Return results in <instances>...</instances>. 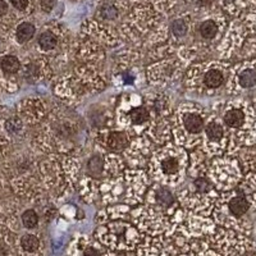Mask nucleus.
Instances as JSON below:
<instances>
[{
    "instance_id": "7ed1b4c3",
    "label": "nucleus",
    "mask_w": 256,
    "mask_h": 256,
    "mask_svg": "<svg viewBox=\"0 0 256 256\" xmlns=\"http://www.w3.org/2000/svg\"><path fill=\"white\" fill-rule=\"evenodd\" d=\"M40 240L35 234H24L20 238V248L27 254H36L40 248Z\"/></svg>"
},
{
    "instance_id": "423d86ee",
    "label": "nucleus",
    "mask_w": 256,
    "mask_h": 256,
    "mask_svg": "<svg viewBox=\"0 0 256 256\" xmlns=\"http://www.w3.org/2000/svg\"><path fill=\"white\" fill-rule=\"evenodd\" d=\"M184 126L192 134H198L204 128V122H202L201 116H198V114H190V116L184 118Z\"/></svg>"
},
{
    "instance_id": "412c9836",
    "label": "nucleus",
    "mask_w": 256,
    "mask_h": 256,
    "mask_svg": "<svg viewBox=\"0 0 256 256\" xmlns=\"http://www.w3.org/2000/svg\"><path fill=\"white\" fill-rule=\"evenodd\" d=\"M10 3L13 4V6L20 10H24L28 6V0H10Z\"/></svg>"
},
{
    "instance_id": "9b49d317",
    "label": "nucleus",
    "mask_w": 256,
    "mask_h": 256,
    "mask_svg": "<svg viewBox=\"0 0 256 256\" xmlns=\"http://www.w3.org/2000/svg\"><path fill=\"white\" fill-rule=\"evenodd\" d=\"M22 224L27 230H34V228L38 227V216L35 210H26L22 214Z\"/></svg>"
},
{
    "instance_id": "a211bd4d",
    "label": "nucleus",
    "mask_w": 256,
    "mask_h": 256,
    "mask_svg": "<svg viewBox=\"0 0 256 256\" xmlns=\"http://www.w3.org/2000/svg\"><path fill=\"white\" fill-rule=\"evenodd\" d=\"M158 198H159V201L162 204L166 205V206L172 204L173 201V196L170 195V192L166 191V190H160V191L158 192Z\"/></svg>"
},
{
    "instance_id": "20e7f679",
    "label": "nucleus",
    "mask_w": 256,
    "mask_h": 256,
    "mask_svg": "<svg viewBox=\"0 0 256 256\" xmlns=\"http://www.w3.org/2000/svg\"><path fill=\"white\" fill-rule=\"evenodd\" d=\"M218 32H219V26L216 24V20H208L201 24L200 34L204 38L212 40V38H214L216 35H218Z\"/></svg>"
},
{
    "instance_id": "0eeeda50",
    "label": "nucleus",
    "mask_w": 256,
    "mask_h": 256,
    "mask_svg": "<svg viewBox=\"0 0 256 256\" xmlns=\"http://www.w3.org/2000/svg\"><path fill=\"white\" fill-rule=\"evenodd\" d=\"M34 35H35V27H34V24L24 22V24L18 26L17 40L20 42H26V41L31 40L34 38Z\"/></svg>"
},
{
    "instance_id": "2eb2a0df",
    "label": "nucleus",
    "mask_w": 256,
    "mask_h": 256,
    "mask_svg": "<svg viewBox=\"0 0 256 256\" xmlns=\"http://www.w3.org/2000/svg\"><path fill=\"white\" fill-rule=\"evenodd\" d=\"M88 170H90L91 174L96 176V174H100V172L102 170V160L100 156H94L92 159L88 162Z\"/></svg>"
},
{
    "instance_id": "b1692460",
    "label": "nucleus",
    "mask_w": 256,
    "mask_h": 256,
    "mask_svg": "<svg viewBox=\"0 0 256 256\" xmlns=\"http://www.w3.org/2000/svg\"><path fill=\"white\" fill-rule=\"evenodd\" d=\"M8 12V6L4 0H0V16H4Z\"/></svg>"
},
{
    "instance_id": "4468645a",
    "label": "nucleus",
    "mask_w": 256,
    "mask_h": 256,
    "mask_svg": "<svg viewBox=\"0 0 256 256\" xmlns=\"http://www.w3.org/2000/svg\"><path fill=\"white\" fill-rule=\"evenodd\" d=\"M162 169H163L164 173H166V174L176 173L178 170L177 160L173 159V158H166V159L163 160V163H162Z\"/></svg>"
},
{
    "instance_id": "dca6fc26",
    "label": "nucleus",
    "mask_w": 256,
    "mask_h": 256,
    "mask_svg": "<svg viewBox=\"0 0 256 256\" xmlns=\"http://www.w3.org/2000/svg\"><path fill=\"white\" fill-rule=\"evenodd\" d=\"M99 14L104 20H114L118 16V10L113 6H102L99 10Z\"/></svg>"
},
{
    "instance_id": "f8f14e48",
    "label": "nucleus",
    "mask_w": 256,
    "mask_h": 256,
    "mask_svg": "<svg viewBox=\"0 0 256 256\" xmlns=\"http://www.w3.org/2000/svg\"><path fill=\"white\" fill-rule=\"evenodd\" d=\"M251 3H256V0H223L224 6L230 10H241Z\"/></svg>"
},
{
    "instance_id": "6ab92c4d",
    "label": "nucleus",
    "mask_w": 256,
    "mask_h": 256,
    "mask_svg": "<svg viewBox=\"0 0 256 256\" xmlns=\"http://www.w3.org/2000/svg\"><path fill=\"white\" fill-rule=\"evenodd\" d=\"M6 128H8L10 132L18 131L20 128V122L17 120V118H12V120H8V123H6Z\"/></svg>"
},
{
    "instance_id": "4be33fe9",
    "label": "nucleus",
    "mask_w": 256,
    "mask_h": 256,
    "mask_svg": "<svg viewBox=\"0 0 256 256\" xmlns=\"http://www.w3.org/2000/svg\"><path fill=\"white\" fill-rule=\"evenodd\" d=\"M105 256H137V255L132 250H116V252H112L110 255L106 254Z\"/></svg>"
},
{
    "instance_id": "6e6552de",
    "label": "nucleus",
    "mask_w": 256,
    "mask_h": 256,
    "mask_svg": "<svg viewBox=\"0 0 256 256\" xmlns=\"http://www.w3.org/2000/svg\"><path fill=\"white\" fill-rule=\"evenodd\" d=\"M205 131H206V134L210 140L212 141L223 140L224 128L219 122H210L209 124L206 126V128H205Z\"/></svg>"
},
{
    "instance_id": "5701e85b",
    "label": "nucleus",
    "mask_w": 256,
    "mask_h": 256,
    "mask_svg": "<svg viewBox=\"0 0 256 256\" xmlns=\"http://www.w3.org/2000/svg\"><path fill=\"white\" fill-rule=\"evenodd\" d=\"M196 187H198V190H209L210 188L209 184H208V182L205 180H196Z\"/></svg>"
},
{
    "instance_id": "ddd939ff",
    "label": "nucleus",
    "mask_w": 256,
    "mask_h": 256,
    "mask_svg": "<svg viewBox=\"0 0 256 256\" xmlns=\"http://www.w3.org/2000/svg\"><path fill=\"white\" fill-rule=\"evenodd\" d=\"M130 116L134 123H144L148 120V112L145 108H137L130 112Z\"/></svg>"
},
{
    "instance_id": "f03ea898",
    "label": "nucleus",
    "mask_w": 256,
    "mask_h": 256,
    "mask_svg": "<svg viewBox=\"0 0 256 256\" xmlns=\"http://www.w3.org/2000/svg\"><path fill=\"white\" fill-rule=\"evenodd\" d=\"M205 84L209 88H220L224 82V74L220 70H210L205 74L204 78Z\"/></svg>"
},
{
    "instance_id": "39448f33",
    "label": "nucleus",
    "mask_w": 256,
    "mask_h": 256,
    "mask_svg": "<svg viewBox=\"0 0 256 256\" xmlns=\"http://www.w3.org/2000/svg\"><path fill=\"white\" fill-rule=\"evenodd\" d=\"M127 137L122 132H114V134H112L109 136L108 145L109 148H113L114 152H120V150H123L127 146Z\"/></svg>"
},
{
    "instance_id": "aec40b11",
    "label": "nucleus",
    "mask_w": 256,
    "mask_h": 256,
    "mask_svg": "<svg viewBox=\"0 0 256 256\" xmlns=\"http://www.w3.org/2000/svg\"><path fill=\"white\" fill-rule=\"evenodd\" d=\"M56 6V0H41V8L44 12H50Z\"/></svg>"
},
{
    "instance_id": "393cba45",
    "label": "nucleus",
    "mask_w": 256,
    "mask_h": 256,
    "mask_svg": "<svg viewBox=\"0 0 256 256\" xmlns=\"http://www.w3.org/2000/svg\"><path fill=\"white\" fill-rule=\"evenodd\" d=\"M214 0H198V3L202 4V6H210Z\"/></svg>"
},
{
    "instance_id": "f3484780",
    "label": "nucleus",
    "mask_w": 256,
    "mask_h": 256,
    "mask_svg": "<svg viewBox=\"0 0 256 256\" xmlns=\"http://www.w3.org/2000/svg\"><path fill=\"white\" fill-rule=\"evenodd\" d=\"M172 31L176 36H178V38H180V36H184L187 32V24H184L182 20H174L172 24Z\"/></svg>"
},
{
    "instance_id": "9d476101",
    "label": "nucleus",
    "mask_w": 256,
    "mask_h": 256,
    "mask_svg": "<svg viewBox=\"0 0 256 256\" xmlns=\"http://www.w3.org/2000/svg\"><path fill=\"white\" fill-rule=\"evenodd\" d=\"M0 67L6 73H16L20 70V60L13 56H6L0 62Z\"/></svg>"
},
{
    "instance_id": "f257e3e1",
    "label": "nucleus",
    "mask_w": 256,
    "mask_h": 256,
    "mask_svg": "<svg viewBox=\"0 0 256 256\" xmlns=\"http://www.w3.org/2000/svg\"><path fill=\"white\" fill-rule=\"evenodd\" d=\"M248 106H230L224 113L223 120L230 130H242L248 122Z\"/></svg>"
},
{
    "instance_id": "1a4fd4ad",
    "label": "nucleus",
    "mask_w": 256,
    "mask_h": 256,
    "mask_svg": "<svg viewBox=\"0 0 256 256\" xmlns=\"http://www.w3.org/2000/svg\"><path fill=\"white\" fill-rule=\"evenodd\" d=\"M58 44V38L52 32H44V34H41L40 38H38V45L44 50H50L54 49Z\"/></svg>"
}]
</instances>
